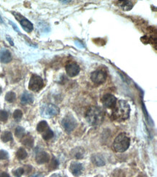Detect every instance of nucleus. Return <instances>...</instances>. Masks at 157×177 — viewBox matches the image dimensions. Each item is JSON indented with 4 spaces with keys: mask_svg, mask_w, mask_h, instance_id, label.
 <instances>
[{
    "mask_svg": "<svg viewBox=\"0 0 157 177\" xmlns=\"http://www.w3.org/2000/svg\"><path fill=\"white\" fill-rule=\"evenodd\" d=\"M113 109L114 111L111 116V118L112 120L120 122L125 121L130 116V105L125 100H119L118 103L117 102L116 106Z\"/></svg>",
    "mask_w": 157,
    "mask_h": 177,
    "instance_id": "obj_1",
    "label": "nucleus"
},
{
    "mask_svg": "<svg viewBox=\"0 0 157 177\" xmlns=\"http://www.w3.org/2000/svg\"><path fill=\"white\" fill-rule=\"evenodd\" d=\"M86 121L91 126H99L104 119V112L99 107H90L85 113Z\"/></svg>",
    "mask_w": 157,
    "mask_h": 177,
    "instance_id": "obj_2",
    "label": "nucleus"
},
{
    "mask_svg": "<svg viewBox=\"0 0 157 177\" xmlns=\"http://www.w3.org/2000/svg\"><path fill=\"white\" fill-rule=\"evenodd\" d=\"M130 139L125 133H121L115 138L113 149L117 153H123L130 147Z\"/></svg>",
    "mask_w": 157,
    "mask_h": 177,
    "instance_id": "obj_3",
    "label": "nucleus"
},
{
    "mask_svg": "<svg viewBox=\"0 0 157 177\" xmlns=\"http://www.w3.org/2000/svg\"><path fill=\"white\" fill-rule=\"evenodd\" d=\"M41 116L43 118H53L60 113L58 107L53 104H45L41 108Z\"/></svg>",
    "mask_w": 157,
    "mask_h": 177,
    "instance_id": "obj_4",
    "label": "nucleus"
},
{
    "mask_svg": "<svg viewBox=\"0 0 157 177\" xmlns=\"http://www.w3.org/2000/svg\"><path fill=\"white\" fill-rule=\"evenodd\" d=\"M61 123L63 125V128H65V131L68 133H71L72 131H74L75 128H76V126L77 125V123L76 121L75 118L71 114L67 115L63 119Z\"/></svg>",
    "mask_w": 157,
    "mask_h": 177,
    "instance_id": "obj_5",
    "label": "nucleus"
},
{
    "mask_svg": "<svg viewBox=\"0 0 157 177\" xmlns=\"http://www.w3.org/2000/svg\"><path fill=\"white\" fill-rule=\"evenodd\" d=\"M44 86L43 79L39 76L33 74L29 81L28 88L33 91H38Z\"/></svg>",
    "mask_w": 157,
    "mask_h": 177,
    "instance_id": "obj_6",
    "label": "nucleus"
},
{
    "mask_svg": "<svg viewBox=\"0 0 157 177\" xmlns=\"http://www.w3.org/2000/svg\"><path fill=\"white\" fill-rule=\"evenodd\" d=\"M107 78V73L102 70L94 71L91 75V79L96 84H102L106 81Z\"/></svg>",
    "mask_w": 157,
    "mask_h": 177,
    "instance_id": "obj_7",
    "label": "nucleus"
},
{
    "mask_svg": "<svg viewBox=\"0 0 157 177\" xmlns=\"http://www.w3.org/2000/svg\"><path fill=\"white\" fill-rule=\"evenodd\" d=\"M14 16L15 17L17 20L19 21L21 25L23 27V29H24V31H26L28 33H31L33 29V25L32 24L30 21L28 19H26V18L21 15V14L16 13V12H13Z\"/></svg>",
    "mask_w": 157,
    "mask_h": 177,
    "instance_id": "obj_8",
    "label": "nucleus"
},
{
    "mask_svg": "<svg viewBox=\"0 0 157 177\" xmlns=\"http://www.w3.org/2000/svg\"><path fill=\"white\" fill-rule=\"evenodd\" d=\"M102 102L105 108L112 109L114 108L117 105V98L113 94H106L102 97Z\"/></svg>",
    "mask_w": 157,
    "mask_h": 177,
    "instance_id": "obj_9",
    "label": "nucleus"
},
{
    "mask_svg": "<svg viewBox=\"0 0 157 177\" xmlns=\"http://www.w3.org/2000/svg\"><path fill=\"white\" fill-rule=\"evenodd\" d=\"M66 73L68 76L70 77H75L77 76L80 73V66L75 63H70L67 64L65 67Z\"/></svg>",
    "mask_w": 157,
    "mask_h": 177,
    "instance_id": "obj_10",
    "label": "nucleus"
},
{
    "mask_svg": "<svg viewBox=\"0 0 157 177\" xmlns=\"http://www.w3.org/2000/svg\"><path fill=\"white\" fill-rule=\"evenodd\" d=\"M50 161V156L47 153L44 151H41L38 153L36 156V161L38 164H44L49 163Z\"/></svg>",
    "mask_w": 157,
    "mask_h": 177,
    "instance_id": "obj_11",
    "label": "nucleus"
},
{
    "mask_svg": "<svg viewBox=\"0 0 157 177\" xmlns=\"http://www.w3.org/2000/svg\"><path fill=\"white\" fill-rule=\"evenodd\" d=\"M12 54L8 49H0V62L2 63H8L12 60Z\"/></svg>",
    "mask_w": 157,
    "mask_h": 177,
    "instance_id": "obj_12",
    "label": "nucleus"
},
{
    "mask_svg": "<svg viewBox=\"0 0 157 177\" xmlns=\"http://www.w3.org/2000/svg\"><path fill=\"white\" fill-rule=\"evenodd\" d=\"M70 170L71 173L75 176H80L82 173V171H83V166L81 163L77 162H73L71 163L70 167Z\"/></svg>",
    "mask_w": 157,
    "mask_h": 177,
    "instance_id": "obj_13",
    "label": "nucleus"
},
{
    "mask_svg": "<svg viewBox=\"0 0 157 177\" xmlns=\"http://www.w3.org/2000/svg\"><path fill=\"white\" fill-rule=\"evenodd\" d=\"M115 4L122 10H125V11L130 10L134 6V3L132 1H116Z\"/></svg>",
    "mask_w": 157,
    "mask_h": 177,
    "instance_id": "obj_14",
    "label": "nucleus"
},
{
    "mask_svg": "<svg viewBox=\"0 0 157 177\" xmlns=\"http://www.w3.org/2000/svg\"><path fill=\"white\" fill-rule=\"evenodd\" d=\"M21 142L22 144L26 146V147H28V148H31V147H33L34 144L33 137L30 133H27V134L24 135V136L21 138Z\"/></svg>",
    "mask_w": 157,
    "mask_h": 177,
    "instance_id": "obj_15",
    "label": "nucleus"
},
{
    "mask_svg": "<svg viewBox=\"0 0 157 177\" xmlns=\"http://www.w3.org/2000/svg\"><path fill=\"white\" fill-rule=\"evenodd\" d=\"M34 98L32 94L28 92V91H25L23 94H22L21 102L22 105H28V104H31L33 102Z\"/></svg>",
    "mask_w": 157,
    "mask_h": 177,
    "instance_id": "obj_16",
    "label": "nucleus"
},
{
    "mask_svg": "<svg viewBox=\"0 0 157 177\" xmlns=\"http://www.w3.org/2000/svg\"><path fill=\"white\" fill-rule=\"evenodd\" d=\"M91 161L94 165L97 166H103L105 165V161L101 155L95 154L91 157Z\"/></svg>",
    "mask_w": 157,
    "mask_h": 177,
    "instance_id": "obj_17",
    "label": "nucleus"
},
{
    "mask_svg": "<svg viewBox=\"0 0 157 177\" xmlns=\"http://www.w3.org/2000/svg\"><path fill=\"white\" fill-rule=\"evenodd\" d=\"M49 127L48 126L47 122L45 121H42L39 122L37 125L36 127V130L38 133H43L46 129H48Z\"/></svg>",
    "mask_w": 157,
    "mask_h": 177,
    "instance_id": "obj_18",
    "label": "nucleus"
},
{
    "mask_svg": "<svg viewBox=\"0 0 157 177\" xmlns=\"http://www.w3.org/2000/svg\"><path fill=\"white\" fill-rule=\"evenodd\" d=\"M0 138H1V140L3 142H10V141H12V139H13V138H12V133H11L10 131H4V132L1 133Z\"/></svg>",
    "mask_w": 157,
    "mask_h": 177,
    "instance_id": "obj_19",
    "label": "nucleus"
},
{
    "mask_svg": "<svg viewBox=\"0 0 157 177\" xmlns=\"http://www.w3.org/2000/svg\"><path fill=\"white\" fill-rule=\"evenodd\" d=\"M16 156L19 160H24L25 158H26V157L28 156V153L24 148L21 147V148L18 149V150L17 151Z\"/></svg>",
    "mask_w": 157,
    "mask_h": 177,
    "instance_id": "obj_20",
    "label": "nucleus"
},
{
    "mask_svg": "<svg viewBox=\"0 0 157 177\" xmlns=\"http://www.w3.org/2000/svg\"><path fill=\"white\" fill-rule=\"evenodd\" d=\"M54 136V132L50 128L46 129L43 133H42V137L44 140H49Z\"/></svg>",
    "mask_w": 157,
    "mask_h": 177,
    "instance_id": "obj_21",
    "label": "nucleus"
},
{
    "mask_svg": "<svg viewBox=\"0 0 157 177\" xmlns=\"http://www.w3.org/2000/svg\"><path fill=\"white\" fill-rule=\"evenodd\" d=\"M72 155H73V156L75 157L77 159H80V158H82L83 157L84 150L82 148H80V147H77V148L75 149L73 151H72Z\"/></svg>",
    "mask_w": 157,
    "mask_h": 177,
    "instance_id": "obj_22",
    "label": "nucleus"
},
{
    "mask_svg": "<svg viewBox=\"0 0 157 177\" xmlns=\"http://www.w3.org/2000/svg\"><path fill=\"white\" fill-rule=\"evenodd\" d=\"M49 161H50V163H49V170L50 171L55 170L56 168H57V167H58V166H59V162H58V161H57V158H55L54 157H53L52 159Z\"/></svg>",
    "mask_w": 157,
    "mask_h": 177,
    "instance_id": "obj_23",
    "label": "nucleus"
},
{
    "mask_svg": "<svg viewBox=\"0 0 157 177\" xmlns=\"http://www.w3.org/2000/svg\"><path fill=\"white\" fill-rule=\"evenodd\" d=\"M16 99V94L13 91H9L6 94L5 100L8 102H13Z\"/></svg>",
    "mask_w": 157,
    "mask_h": 177,
    "instance_id": "obj_24",
    "label": "nucleus"
},
{
    "mask_svg": "<svg viewBox=\"0 0 157 177\" xmlns=\"http://www.w3.org/2000/svg\"><path fill=\"white\" fill-rule=\"evenodd\" d=\"M15 136H17L18 138H21L23 137V136L25 135V129L24 128L21 126H18L15 129Z\"/></svg>",
    "mask_w": 157,
    "mask_h": 177,
    "instance_id": "obj_25",
    "label": "nucleus"
},
{
    "mask_svg": "<svg viewBox=\"0 0 157 177\" xmlns=\"http://www.w3.org/2000/svg\"><path fill=\"white\" fill-rule=\"evenodd\" d=\"M23 117V112L21 110H15L13 113V118L15 119L16 121H19Z\"/></svg>",
    "mask_w": 157,
    "mask_h": 177,
    "instance_id": "obj_26",
    "label": "nucleus"
},
{
    "mask_svg": "<svg viewBox=\"0 0 157 177\" xmlns=\"http://www.w3.org/2000/svg\"><path fill=\"white\" fill-rule=\"evenodd\" d=\"M8 119V113L5 111H0V121L6 122Z\"/></svg>",
    "mask_w": 157,
    "mask_h": 177,
    "instance_id": "obj_27",
    "label": "nucleus"
},
{
    "mask_svg": "<svg viewBox=\"0 0 157 177\" xmlns=\"http://www.w3.org/2000/svg\"><path fill=\"white\" fill-rule=\"evenodd\" d=\"M25 170L23 168H18V169H16L15 171H13V175L15 177H21L24 173Z\"/></svg>",
    "mask_w": 157,
    "mask_h": 177,
    "instance_id": "obj_28",
    "label": "nucleus"
},
{
    "mask_svg": "<svg viewBox=\"0 0 157 177\" xmlns=\"http://www.w3.org/2000/svg\"><path fill=\"white\" fill-rule=\"evenodd\" d=\"M9 158L8 153L5 150H0V161H3V160H7Z\"/></svg>",
    "mask_w": 157,
    "mask_h": 177,
    "instance_id": "obj_29",
    "label": "nucleus"
},
{
    "mask_svg": "<svg viewBox=\"0 0 157 177\" xmlns=\"http://www.w3.org/2000/svg\"><path fill=\"white\" fill-rule=\"evenodd\" d=\"M9 23H10V24L11 25V26H12V28H13V29H15V30L16 31L18 32V33H19V34H20V31H19V29H18V28L17 27V26H16V25H15V23H12V21H9Z\"/></svg>",
    "mask_w": 157,
    "mask_h": 177,
    "instance_id": "obj_30",
    "label": "nucleus"
},
{
    "mask_svg": "<svg viewBox=\"0 0 157 177\" xmlns=\"http://www.w3.org/2000/svg\"><path fill=\"white\" fill-rule=\"evenodd\" d=\"M0 177H10L8 173H5V172H1L0 173Z\"/></svg>",
    "mask_w": 157,
    "mask_h": 177,
    "instance_id": "obj_31",
    "label": "nucleus"
},
{
    "mask_svg": "<svg viewBox=\"0 0 157 177\" xmlns=\"http://www.w3.org/2000/svg\"><path fill=\"white\" fill-rule=\"evenodd\" d=\"M6 38H7V41H9V42H10V44L12 45V46H14V42H13V41H12V39H11V38L10 36H6Z\"/></svg>",
    "mask_w": 157,
    "mask_h": 177,
    "instance_id": "obj_32",
    "label": "nucleus"
},
{
    "mask_svg": "<svg viewBox=\"0 0 157 177\" xmlns=\"http://www.w3.org/2000/svg\"><path fill=\"white\" fill-rule=\"evenodd\" d=\"M30 177H43V175L41 174V173H35V174L32 175Z\"/></svg>",
    "mask_w": 157,
    "mask_h": 177,
    "instance_id": "obj_33",
    "label": "nucleus"
},
{
    "mask_svg": "<svg viewBox=\"0 0 157 177\" xmlns=\"http://www.w3.org/2000/svg\"><path fill=\"white\" fill-rule=\"evenodd\" d=\"M50 177H63L60 174H59V173H54V174H53Z\"/></svg>",
    "mask_w": 157,
    "mask_h": 177,
    "instance_id": "obj_34",
    "label": "nucleus"
},
{
    "mask_svg": "<svg viewBox=\"0 0 157 177\" xmlns=\"http://www.w3.org/2000/svg\"><path fill=\"white\" fill-rule=\"evenodd\" d=\"M71 1H60V2H63V3H68V2H70Z\"/></svg>",
    "mask_w": 157,
    "mask_h": 177,
    "instance_id": "obj_35",
    "label": "nucleus"
},
{
    "mask_svg": "<svg viewBox=\"0 0 157 177\" xmlns=\"http://www.w3.org/2000/svg\"><path fill=\"white\" fill-rule=\"evenodd\" d=\"M0 23H4V22H3L2 18H1V15H0Z\"/></svg>",
    "mask_w": 157,
    "mask_h": 177,
    "instance_id": "obj_36",
    "label": "nucleus"
},
{
    "mask_svg": "<svg viewBox=\"0 0 157 177\" xmlns=\"http://www.w3.org/2000/svg\"><path fill=\"white\" fill-rule=\"evenodd\" d=\"M1 91H2V89H1V86H0V94H1Z\"/></svg>",
    "mask_w": 157,
    "mask_h": 177,
    "instance_id": "obj_37",
    "label": "nucleus"
}]
</instances>
